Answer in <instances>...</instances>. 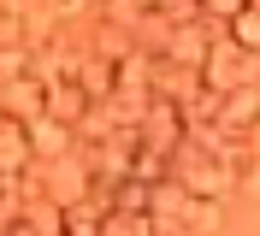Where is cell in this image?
I'll return each mask as SVG.
<instances>
[{
	"mask_svg": "<svg viewBox=\"0 0 260 236\" xmlns=\"http://www.w3.org/2000/svg\"><path fill=\"white\" fill-rule=\"evenodd\" d=\"M195 201H201V195H189L178 177L154 183V224H160L166 236H195Z\"/></svg>",
	"mask_w": 260,
	"mask_h": 236,
	"instance_id": "obj_1",
	"label": "cell"
},
{
	"mask_svg": "<svg viewBox=\"0 0 260 236\" xmlns=\"http://www.w3.org/2000/svg\"><path fill=\"white\" fill-rule=\"evenodd\" d=\"M201 77H207L219 94L248 89V83H254V53H248V47H237L231 36H219V47H213V59H207V71H201Z\"/></svg>",
	"mask_w": 260,
	"mask_h": 236,
	"instance_id": "obj_2",
	"label": "cell"
},
{
	"mask_svg": "<svg viewBox=\"0 0 260 236\" xmlns=\"http://www.w3.org/2000/svg\"><path fill=\"white\" fill-rule=\"evenodd\" d=\"M36 165H42V154H36V142H30V124L0 118V177L6 183H24Z\"/></svg>",
	"mask_w": 260,
	"mask_h": 236,
	"instance_id": "obj_3",
	"label": "cell"
},
{
	"mask_svg": "<svg viewBox=\"0 0 260 236\" xmlns=\"http://www.w3.org/2000/svg\"><path fill=\"white\" fill-rule=\"evenodd\" d=\"M213 24L207 18H189V24H178L172 30V42H166V59L172 65H189V71H207V59H213Z\"/></svg>",
	"mask_w": 260,
	"mask_h": 236,
	"instance_id": "obj_4",
	"label": "cell"
},
{
	"mask_svg": "<svg viewBox=\"0 0 260 236\" xmlns=\"http://www.w3.org/2000/svg\"><path fill=\"white\" fill-rule=\"evenodd\" d=\"M0 112L6 118H18V124H36V118H48V83L36 77H12V83H0Z\"/></svg>",
	"mask_w": 260,
	"mask_h": 236,
	"instance_id": "obj_5",
	"label": "cell"
},
{
	"mask_svg": "<svg viewBox=\"0 0 260 236\" xmlns=\"http://www.w3.org/2000/svg\"><path fill=\"white\" fill-rule=\"evenodd\" d=\"M219 130H225V136H254V130H260V83L225 94V107H219Z\"/></svg>",
	"mask_w": 260,
	"mask_h": 236,
	"instance_id": "obj_6",
	"label": "cell"
},
{
	"mask_svg": "<svg viewBox=\"0 0 260 236\" xmlns=\"http://www.w3.org/2000/svg\"><path fill=\"white\" fill-rule=\"evenodd\" d=\"M95 112V100L83 94V83L77 77H65V83H48V118H59V124H71L77 130L83 118Z\"/></svg>",
	"mask_w": 260,
	"mask_h": 236,
	"instance_id": "obj_7",
	"label": "cell"
},
{
	"mask_svg": "<svg viewBox=\"0 0 260 236\" xmlns=\"http://www.w3.org/2000/svg\"><path fill=\"white\" fill-rule=\"evenodd\" d=\"M30 142H36V154H42V159H71L77 130L59 124V118H36V124H30Z\"/></svg>",
	"mask_w": 260,
	"mask_h": 236,
	"instance_id": "obj_8",
	"label": "cell"
},
{
	"mask_svg": "<svg viewBox=\"0 0 260 236\" xmlns=\"http://www.w3.org/2000/svg\"><path fill=\"white\" fill-rule=\"evenodd\" d=\"M77 83H83V94H89L95 107H107V100L118 94V65H107V59H95V53H89V59H83V71H77Z\"/></svg>",
	"mask_w": 260,
	"mask_h": 236,
	"instance_id": "obj_9",
	"label": "cell"
},
{
	"mask_svg": "<svg viewBox=\"0 0 260 236\" xmlns=\"http://www.w3.org/2000/svg\"><path fill=\"white\" fill-rule=\"evenodd\" d=\"M148 18H154L148 0H101V24H118V30H130V36H142Z\"/></svg>",
	"mask_w": 260,
	"mask_h": 236,
	"instance_id": "obj_10",
	"label": "cell"
},
{
	"mask_svg": "<svg viewBox=\"0 0 260 236\" xmlns=\"http://www.w3.org/2000/svg\"><path fill=\"white\" fill-rule=\"evenodd\" d=\"M101 236H160V224H154V213H107Z\"/></svg>",
	"mask_w": 260,
	"mask_h": 236,
	"instance_id": "obj_11",
	"label": "cell"
},
{
	"mask_svg": "<svg viewBox=\"0 0 260 236\" xmlns=\"http://www.w3.org/2000/svg\"><path fill=\"white\" fill-rule=\"evenodd\" d=\"M130 177H142V183H166V177H172V154H160V148H148V142H142Z\"/></svg>",
	"mask_w": 260,
	"mask_h": 236,
	"instance_id": "obj_12",
	"label": "cell"
},
{
	"mask_svg": "<svg viewBox=\"0 0 260 236\" xmlns=\"http://www.w3.org/2000/svg\"><path fill=\"white\" fill-rule=\"evenodd\" d=\"M225 36H231L237 47H248V53H260V0L248 6L243 18H231V24H225Z\"/></svg>",
	"mask_w": 260,
	"mask_h": 236,
	"instance_id": "obj_13",
	"label": "cell"
},
{
	"mask_svg": "<svg viewBox=\"0 0 260 236\" xmlns=\"http://www.w3.org/2000/svg\"><path fill=\"white\" fill-rule=\"evenodd\" d=\"M0 47H30V24H24V12L6 6V0H0Z\"/></svg>",
	"mask_w": 260,
	"mask_h": 236,
	"instance_id": "obj_14",
	"label": "cell"
},
{
	"mask_svg": "<svg viewBox=\"0 0 260 236\" xmlns=\"http://www.w3.org/2000/svg\"><path fill=\"white\" fill-rule=\"evenodd\" d=\"M30 71H36V53H30V47H0V83L30 77Z\"/></svg>",
	"mask_w": 260,
	"mask_h": 236,
	"instance_id": "obj_15",
	"label": "cell"
},
{
	"mask_svg": "<svg viewBox=\"0 0 260 236\" xmlns=\"http://www.w3.org/2000/svg\"><path fill=\"white\" fill-rule=\"evenodd\" d=\"M248 6H254V0H201V18H207V24H219V30H225L231 18H243Z\"/></svg>",
	"mask_w": 260,
	"mask_h": 236,
	"instance_id": "obj_16",
	"label": "cell"
},
{
	"mask_svg": "<svg viewBox=\"0 0 260 236\" xmlns=\"http://www.w3.org/2000/svg\"><path fill=\"white\" fill-rule=\"evenodd\" d=\"M237 189H243V195H260V154H248L243 165H237Z\"/></svg>",
	"mask_w": 260,
	"mask_h": 236,
	"instance_id": "obj_17",
	"label": "cell"
},
{
	"mask_svg": "<svg viewBox=\"0 0 260 236\" xmlns=\"http://www.w3.org/2000/svg\"><path fill=\"white\" fill-rule=\"evenodd\" d=\"M48 6H53V18H65V12H77L83 0H48Z\"/></svg>",
	"mask_w": 260,
	"mask_h": 236,
	"instance_id": "obj_18",
	"label": "cell"
},
{
	"mask_svg": "<svg viewBox=\"0 0 260 236\" xmlns=\"http://www.w3.org/2000/svg\"><path fill=\"white\" fill-rule=\"evenodd\" d=\"M53 236H71V230H53Z\"/></svg>",
	"mask_w": 260,
	"mask_h": 236,
	"instance_id": "obj_19",
	"label": "cell"
}]
</instances>
